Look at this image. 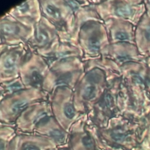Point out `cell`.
Returning <instances> with one entry per match:
<instances>
[{"label": "cell", "mask_w": 150, "mask_h": 150, "mask_svg": "<svg viewBox=\"0 0 150 150\" xmlns=\"http://www.w3.org/2000/svg\"><path fill=\"white\" fill-rule=\"evenodd\" d=\"M29 80L30 84L35 86H38L42 81V76L39 72L37 70H33L29 76Z\"/></svg>", "instance_id": "obj_3"}, {"label": "cell", "mask_w": 150, "mask_h": 150, "mask_svg": "<svg viewBox=\"0 0 150 150\" xmlns=\"http://www.w3.org/2000/svg\"><path fill=\"white\" fill-rule=\"evenodd\" d=\"M46 12L49 15L55 19H59L60 17V12L59 10L53 5H48L45 9Z\"/></svg>", "instance_id": "obj_5"}, {"label": "cell", "mask_w": 150, "mask_h": 150, "mask_svg": "<svg viewBox=\"0 0 150 150\" xmlns=\"http://www.w3.org/2000/svg\"><path fill=\"white\" fill-rule=\"evenodd\" d=\"M64 112L68 118H72L75 115V111L73 105L70 104H67L64 108Z\"/></svg>", "instance_id": "obj_10"}, {"label": "cell", "mask_w": 150, "mask_h": 150, "mask_svg": "<svg viewBox=\"0 0 150 150\" xmlns=\"http://www.w3.org/2000/svg\"><path fill=\"white\" fill-rule=\"evenodd\" d=\"M49 119L47 114L46 112H43L39 114L35 118L34 123L36 125H41L46 124Z\"/></svg>", "instance_id": "obj_6"}, {"label": "cell", "mask_w": 150, "mask_h": 150, "mask_svg": "<svg viewBox=\"0 0 150 150\" xmlns=\"http://www.w3.org/2000/svg\"><path fill=\"white\" fill-rule=\"evenodd\" d=\"M145 36L146 39L150 41V25L146 28L145 31Z\"/></svg>", "instance_id": "obj_19"}, {"label": "cell", "mask_w": 150, "mask_h": 150, "mask_svg": "<svg viewBox=\"0 0 150 150\" xmlns=\"http://www.w3.org/2000/svg\"><path fill=\"white\" fill-rule=\"evenodd\" d=\"M82 142L84 146L89 150H92L94 148V143L92 139L86 136L83 138Z\"/></svg>", "instance_id": "obj_12"}, {"label": "cell", "mask_w": 150, "mask_h": 150, "mask_svg": "<svg viewBox=\"0 0 150 150\" xmlns=\"http://www.w3.org/2000/svg\"><path fill=\"white\" fill-rule=\"evenodd\" d=\"M115 36L116 38V39H117L120 40H126L128 38V34L127 33L124 32H122V31L117 32L115 33Z\"/></svg>", "instance_id": "obj_15"}, {"label": "cell", "mask_w": 150, "mask_h": 150, "mask_svg": "<svg viewBox=\"0 0 150 150\" xmlns=\"http://www.w3.org/2000/svg\"><path fill=\"white\" fill-rule=\"evenodd\" d=\"M9 87L11 88V90H16V89L19 88L21 87V86L18 83H14V84H12L11 86H10Z\"/></svg>", "instance_id": "obj_20"}, {"label": "cell", "mask_w": 150, "mask_h": 150, "mask_svg": "<svg viewBox=\"0 0 150 150\" xmlns=\"http://www.w3.org/2000/svg\"><path fill=\"white\" fill-rule=\"evenodd\" d=\"M100 39L97 36L91 37L88 40V46L92 50H97L100 47Z\"/></svg>", "instance_id": "obj_8"}, {"label": "cell", "mask_w": 150, "mask_h": 150, "mask_svg": "<svg viewBox=\"0 0 150 150\" xmlns=\"http://www.w3.org/2000/svg\"><path fill=\"white\" fill-rule=\"evenodd\" d=\"M2 30L8 34L14 33L17 31V28L12 24L10 23H4L2 25Z\"/></svg>", "instance_id": "obj_9"}, {"label": "cell", "mask_w": 150, "mask_h": 150, "mask_svg": "<svg viewBox=\"0 0 150 150\" xmlns=\"http://www.w3.org/2000/svg\"><path fill=\"white\" fill-rule=\"evenodd\" d=\"M96 88L92 84L87 85L83 90V97L86 99H91L96 96Z\"/></svg>", "instance_id": "obj_1"}, {"label": "cell", "mask_w": 150, "mask_h": 150, "mask_svg": "<svg viewBox=\"0 0 150 150\" xmlns=\"http://www.w3.org/2000/svg\"><path fill=\"white\" fill-rule=\"evenodd\" d=\"M70 79V76L69 75H65L62 77H61L60 79H58L57 83L59 84L61 83H67V81Z\"/></svg>", "instance_id": "obj_17"}, {"label": "cell", "mask_w": 150, "mask_h": 150, "mask_svg": "<svg viewBox=\"0 0 150 150\" xmlns=\"http://www.w3.org/2000/svg\"><path fill=\"white\" fill-rule=\"evenodd\" d=\"M23 150H40V149L38 146L34 145L28 144L24 145Z\"/></svg>", "instance_id": "obj_16"}, {"label": "cell", "mask_w": 150, "mask_h": 150, "mask_svg": "<svg viewBox=\"0 0 150 150\" xmlns=\"http://www.w3.org/2000/svg\"><path fill=\"white\" fill-rule=\"evenodd\" d=\"M28 9V5L26 3H24L22 4L19 7V10L22 12H26Z\"/></svg>", "instance_id": "obj_18"}, {"label": "cell", "mask_w": 150, "mask_h": 150, "mask_svg": "<svg viewBox=\"0 0 150 150\" xmlns=\"http://www.w3.org/2000/svg\"><path fill=\"white\" fill-rule=\"evenodd\" d=\"M49 134L57 142H62L64 139V134L59 129H53L50 131Z\"/></svg>", "instance_id": "obj_7"}, {"label": "cell", "mask_w": 150, "mask_h": 150, "mask_svg": "<svg viewBox=\"0 0 150 150\" xmlns=\"http://www.w3.org/2000/svg\"><path fill=\"white\" fill-rule=\"evenodd\" d=\"M111 137L116 141H122L125 138V134L120 130H115L112 132Z\"/></svg>", "instance_id": "obj_14"}, {"label": "cell", "mask_w": 150, "mask_h": 150, "mask_svg": "<svg viewBox=\"0 0 150 150\" xmlns=\"http://www.w3.org/2000/svg\"><path fill=\"white\" fill-rule=\"evenodd\" d=\"M16 62H17V57L16 56L13 54L8 56L5 59L4 64V67L8 70L12 69L15 67L16 64Z\"/></svg>", "instance_id": "obj_2"}, {"label": "cell", "mask_w": 150, "mask_h": 150, "mask_svg": "<svg viewBox=\"0 0 150 150\" xmlns=\"http://www.w3.org/2000/svg\"><path fill=\"white\" fill-rule=\"evenodd\" d=\"M132 12L131 9L127 6H123L117 9V13L121 16H128Z\"/></svg>", "instance_id": "obj_11"}, {"label": "cell", "mask_w": 150, "mask_h": 150, "mask_svg": "<svg viewBox=\"0 0 150 150\" xmlns=\"http://www.w3.org/2000/svg\"><path fill=\"white\" fill-rule=\"evenodd\" d=\"M37 36L38 39L41 42H46L49 38L47 32L41 28H39L38 29L37 32Z\"/></svg>", "instance_id": "obj_13"}, {"label": "cell", "mask_w": 150, "mask_h": 150, "mask_svg": "<svg viewBox=\"0 0 150 150\" xmlns=\"http://www.w3.org/2000/svg\"><path fill=\"white\" fill-rule=\"evenodd\" d=\"M28 105V102L26 100H19L13 103L12 106V111L14 113H18L23 110Z\"/></svg>", "instance_id": "obj_4"}, {"label": "cell", "mask_w": 150, "mask_h": 150, "mask_svg": "<svg viewBox=\"0 0 150 150\" xmlns=\"http://www.w3.org/2000/svg\"><path fill=\"white\" fill-rule=\"evenodd\" d=\"M4 144L3 142L1 141V145H0V146H1L0 150H4Z\"/></svg>", "instance_id": "obj_21"}]
</instances>
